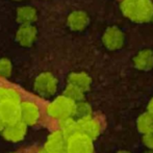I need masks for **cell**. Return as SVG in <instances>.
<instances>
[{"mask_svg":"<svg viewBox=\"0 0 153 153\" xmlns=\"http://www.w3.org/2000/svg\"><path fill=\"white\" fill-rule=\"evenodd\" d=\"M125 14L134 21H146L152 14V5L149 0H125Z\"/></svg>","mask_w":153,"mask_h":153,"instance_id":"1","label":"cell"},{"mask_svg":"<svg viewBox=\"0 0 153 153\" xmlns=\"http://www.w3.org/2000/svg\"><path fill=\"white\" fill-rule=\"evenodd\" d=\"M75 102L70 100L65 96H59L55 98L50 104L47 106V114L50 117L57 120H62L65 118L73 117L74 115Z\"/></svg>","mask_w":153,"mask_h":153,"instance_id":"2","label":"cell"},{"mask_svg":"<svg viewBox=\"0 0 153 153\" xmlns=\"http://www.w3.org/2000/svg\"><path fill=\"white\" fill-rule=\"evenodd\" d=\"M33 89L41 96H52L57 90V79L50 72H43L36 76Z\"/></svg>","mask_w":153,"mask_h":153,"instance_id":"3","label":"cell"},{"mask_svg":"<svg viewBox=\"0 0 153 153\" xmlns=\"http://www.w3.org/2000/svg\"><path fill=\"white\" fill-rule=\"evenodd\" d=\"M93 141L81 133H74L68 137L67 153H93Z\"/></svg>","mask_w":153,"mask_h":153,"instance_id":"4","label":"cell"},{"mask_svg":"<svg viewBox=\"0 0 153 153\" xmlns=\"http://www.w3.org/2000/svg\"><path fill=\"white\" fill-rule=\"evenodd\" d=\"M0 120L6 125L20 121V103L14 100H4L0 103Z\"/></svg>","mask_w":153,"mask_h":153,"instance_id":"5","label":"cell"},{"mask_svg":"<svg viewBox=\"0 0 153 153\" xmlns=\"http://www.w3.org/2000/svg\"><path fill=\"white\" fill-rule=\"evenodd\" d=\"M76 131L94 141L100 134V125L96 120L93 119L92 116L82 118L76 120Z\"/></svg>","mask_w":153,"mask_h":153,"instance_id":"6","label":"cell"},{"mask_svg":"<svg viewBox=\"0 0 153 153\" xmlns=\"http://www.w3.org/2000/svg\"><path fill=\"white\" fill-rule=\"evenodd\" d=\"M40 118V109L36 103L31 101H24L20 103V121L26 126H31L38 122Z\"/></svg>","mask_w":153,"mask_h":153,"instance_id":"7","label":"cell"},{"mask_svg":"<svg viewBox=\"0 0 153 153\" xmlns=\"http://www.w3.org/2000/svg\"><path fill=\"white\" fill-rule=\"evenodd\" d=\"M67 139L61 130L52 132L45 143V149L49 153H67Z\"/></svg>","mask_w":153,"mask_h":153,"instance_id":"8","label":"cell"},{"mask_svg":"<svg viewBox=\"0 0 153 153\" xmlns=\"http://www.w3.org/2000/svg\"><path fill=\"white\" fill-rule=\"evenodd\" d=\"M27 133V126L22 121H18L14 124L6 125L2 129V137L8 142H20L25 137Z\"/></svg>","mask_w":153,"mask_h":153,"instance_id":"9","label":"cell"},{"mask_svg":"<svg viewBox=\"0 0 153 153\" xmlns=\"http://www.w3.org/2000/svg\"><path fill=\"white\" fill-rule=\"evenodd\" d=\"M38 36L36 27L32 24L21 25L16 33V40L21 46L23 47H30L34 43Z\"/></svg>","mask_w":153,"mask_h":153,"instance_id":"10","label":"cell"},{"mask_svg":"<svg viewBox=\"0 0 153 153\" xmlns=\"http://www.w3.org/2000/svg\"><path fill=\"white\" fill-rule=\"evenodd\" d=\"M103 43L111 50H116L123 46L124 36L117 27H111L103 36Z\"/></svg>","mask_w":153,"mask_h":153,"instance_id":"11","label":"cell"},{"mask_svg":"<svg viewBox=\"0 0 153 153\" xmlns=\"http://www.w3.org/2000/svg\"><path fill=\"white\" fill-rule=\"evenodd\" d=\"M67 23L72 30H82L87 27L88 23H89V17L87 16L85 13L81 12V10H76V12H73L72 14H70Z\"/></svg>","mask_w":153,"mask_h":153,"instance_id":"12","label":"cell"},{"mask_svg":"<svg viewBox=\"0 0 153 153\" xmlns=\"http://www.w3.org/2000/svg\"><path fill=\"white\" fill-rule=\"evenodd\" d=\"M91 77L83 72L71 73L68 76V85H72L74 87L78 88L83 93L89 91L91 87Z\"/></svg>","mask_w":153,"mask_h":153,"instance_id":"13","label":"cell"},{"mask_svg":"<svg viewBox=\"0 0 153 153\" xmlns=\"http://www.w3.org/2000/svg\"><path fill=\"white\" fill-rule=\"evenodd\" d=\"M16 19L21 25L32 24L38 19V12L32 6H21L17 10Z\"/></svg>","mask_w":153,"mask_h":153,"instance_id":"14","label":"cell"},{"mask_svg":"<svg viewBox=\"0 0 153 153\" xmlns=\"http://www.w3.org/2000/svg\"><path fill=\"white\" fill-rule=\"evenodd\" d=\"M137 69L148 71L153 67V52L151 50H143L137 54L133 59Z\"/></svg>","mask_w":153,"mask_h":153,"instance_id":"15","label":"cell"},{"mask_svg":"<svg viewBox=\"0 0 153 153\" xmlns=\"http://www.w3.org/2000/svg\"><path fill=\"white\" fill-rule=\"evenodd\" d=\"M137 130L143 134L153 132V117L150 114H142L137 120Z\"/></svg>","mask_w":153,"mask_h":153,"instance_id":"16","label":"cell"},{"mask_svg":"<svg viewBox=\"0 0 153 153\" xmlns=\"http://www.w3.org/2000/svg\"><path fill=\"white\" fill-rule=\"evenodd\" d=\"M59 130L64 133L65 137L68 139L71 135L76 133V120L73 117L65 118L59 120Z\"/></svg>","mask_w":153,"mask_h":153,"instance_id":"17","label":"cell"},{"mask_svg":"<svg viewBox=\"0 0 153 153\" xmlns=\"http://www.w3.org/2000/svg\"><path fill=\"white\" fill-rule=\"evenodd\" d=\"M92 116V107L85 101L81 100L78 102H75V108H74V115L73 118H76V120L82 119V118L91 117Z\"/></svg>","mask_w":153,"mask_h":153,"instance_id":"18","label":"cell"},{"mask_svg":"<svg viewBox=\"0 0 153 153\" xmlns=\"http://www.w3.org/2000/svg\"><path fill=\"white\" fill-rule=\"evenodd\" d=\"M62 96L67 97V98L74 101V102H78V101L83 100V98H85V93L81 91V90H79L78 88L74 87V85H68L66 87V89H65Z\"/></svg>","mask_w":153,"mask_h":153,"instance_id":"19","label":"cell"},{"mask_svg":"<svg viewBox=\"0 0 153 153\" xmlns=\"http://www.w3.org/2000/svg\"><path fill=\"white\" fill-rule=\"evenodd\" d=\"M4 100H14V101L19 102V100H20L19 93L13 89L0 88V103Z\"/></svg>","mask_w":153,"mask_h":153,"instance_id":"20","label":"cell"},{"mask_svg":"<svg viewBox=\"0 0 153 153\" xmlns=\"http://www.w3.org/2000/svg\"><path fill=\"white\" fill-rule=\"evenodd\" d=\"M13 65L8 59H0V77L2 78H8L12 75Z\"/></svg>","mask_w":153,"mask_h":153,"instance_id":"21","label":"cell"},{"mask_svg":"<svg viewBox=\"0 0 153 153\" xmlns=\"http://www.w3.org/2000/svg\"><path fill=\"white\" fill-rule=\"evenodd\" d=\"M143 143L147 148L153 150V132L146 133L143 135Z\"/></svg>","mask_w":153,"mask_h":153,"instance_id":"22","label":"cell"},{"mask_svg":"<svg viewBox=\"0 0 153 153\" xmlns=\"http://www.w3.org/2000/svg\"><path fill=\"white\" fill-rule=\"evenodd\" d=\"M148 114H150V115L153 117V99L149 102V105H148Z\"/></svg>","mask_w":153,"mask_h":153,"instance_id":"23","label":"cell"},{"mask_svg":"<svg viewBox=\"0 0 153 153\" xmlns=\"http://www.w3.org/2000/svg\"><path fill=\"white\" fill-rule=\"evenodd\" d=\"M38 153H49L48 151H47L46 149H45V148H43V149H41L40 151H39Z\"/></svg>","mask_w":153,"mask_h":153,"instance_id":"24","label":"cell"},{"mask_svg":"<svg viewBox=\"0 0 153 153\" xmlns=\"http://www.w3.org/2000/svg\"><path fill=\"white\" fill-rule=\"evenodd\" d=\"M4 128V124L1 122V120H0V131H2V129Z\"/></svg>","mask_w":153,"mask_h":153,"instance_id":"25","label":"cell"},{"mask_svg":"<svg viewBox=\"0 0 153 153\" xmlns=\"http://www.w3.org/2000/svg\"><path fill=\"white\" fill-rule=\"evenodd\" d=\"M117 153H131V152L127 151V150H120V151H118Z\"/></svg>","mask_w":153,"mask_h":153,"instance_id":"26","label":"cell"},{"mask_svg":"<svg viewBox=\"0 0 153 153\" xmlns=\"http://www.w3.org/2000/svg\"><path fill=\"white\" fill-rule=\"evenodd\" d=\"M143 153H153V150L149 149V150H146V151H144Z\"/></svg>","mask_w":153,"mask_h":153,"instance_id":"27","label":"cell"},{"mask_svg":"<svg viewBox=\"0 0 153 153\" xmlns=\"http://www.w3.org/2000/svg\"><path fill=\"white\" fill-rule=\"evenodd\" d=\"M15 1H22V0H15Z\"/></svg>","mask_w":153,"mask_h":153,"instance_id":"28","label":"cell"},{"mask_svg":"<svg viewBox=\"0 0 153 153\" xmlns=\"http://www.w3.org/2000/svg\"><path fill=\"white\" fill-rule=\"evenodd\" d=\"M13 153H15V152H13Z\"/></svg>","mask_w":153,"mask_h":153,"instance_id":"29","label":"cell"}]
</instances>
